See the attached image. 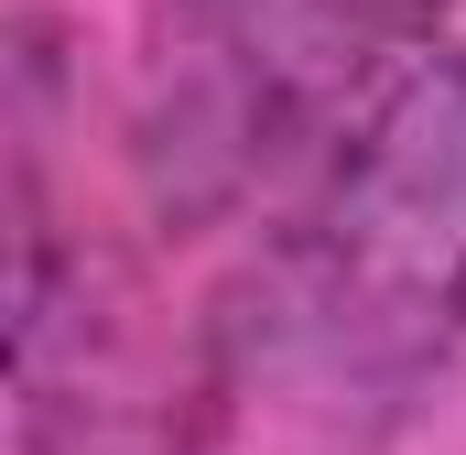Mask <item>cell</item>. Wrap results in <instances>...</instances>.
<instances>
[{
    "instance_id": "obj_1",
    "label": "cell",
    "mask_w": 466,
    "mask_h": 455,
    "mask_svg": "<svg viewBox=\"0 0 466 455\" xmlns=\"http://www.w3.org/2000/svg\"><path fill=\"white\" fill-rule=\"evenodd\" d=\"M466 358V44L445 33L390 98L260 217L196 315L207 455H390Z\"/></svg>"
},
{
    "instance_id": "obj_2",
    "label": "cell",
    "mask_w": 466,
    "mask_h": 455,
    "mask_svg": "<svg viewBox=\"0 0 466 455\" xmlns=\"http://www.w3.org/2000/svg\"><path fill=\"white\" fill-rule=\"evenodd\" d=\"M456 0H141L119 66V185L152 238L271 217L401 66L445 44Z\"/></svg>"
},
{
    "instance_id": "obj_3",
    "label": "cell",
    "mask_w": 466,
    "mask_h": 455,
    "mask_svg": "<svg viewBox=\"0 0 466 455\" xmlns=\"http://www.w3.org/2000/svg\"><path fill=\"white\" fill-rule=\"evenodd\" d=\"M11 445L207 455L196 315H163L130 228L87 185V55L55 11L11 22Z\"/></svg>"
}]
</instances>
